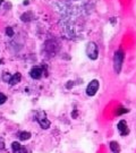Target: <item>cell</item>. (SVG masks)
Segmentation results:
<instances>
[{"mask_svg": "<svg viewBox=\"0 0 136 153\" xmlns=\"http://www.w3.org/2000/svg\"><path fill=\"white\" fill-rule=\"evenodd\" d=\"M124 58H125V53L124 51L118 50L115 52V56H114V69L117 74L120 73L122 67V62H124Z\"/></svg>", "mask_w": 136, "mask_h": 153, "instance_id": "6da1fadb", "label": "cell"}, {"mask_svg": "<svg viewBox=\"0 0 136 153\" xmlns=\"http://www.w3.org/2000/svg\"><path fill=\"white\" fill-rule=\"evenodd\" d=\"M86 56L91 60H95L99 57V49H98V45L94 43V42H89L86 44Z\"/></svg>", "mask_w": 136, "mask_h": 153, "instance_id": "7a4b0ae2", "label": "cell"}, {"mask_svg": "<svg viewBox=\"0 0 136 153\" xmlns=\"http://www.w3.org/2000/svg\"><path fill=\"white\" fill-rule=\"evenodd\" d=\"M99 86H100V83L98 80H91L86 88V94L89 96H93V95L96 94L98 90H99Z\"/></svg>", "mask_w": 136, "mask_h": 153, "instance_id": "3957f363", "label": "cell"}, {"mask_svg": "<svg viewBox=\"0 0 136 153\" xmlns=\"http://www.w3.org/2000/svg\"><path fill=\"white\" fill-rule=\"evenodd\" d=\"M45 50L50 53L53 52H57L59 50V43H58L56 40H48L45 42Z\"/></svg>", "mask_w": 136, "mask_h": 153, "instance_id": "277c9868", "label": "cell"}, {"mask_svg": "<svg viewBox=\"0 0 136 153\" xmlns=\"http://www.w3.org/2000/svg\"><path fill=\"white\" fill-rule=\"evenodd\" d=\"M117 128H118V131L120 133V135L122 136H126V135H128L129 134V129H128V126H127V121L126 120H120L118 125H117Z\"/></svg>", "mask_w": 136, "mask_h": 153, "instance_id": "5b68a950", "label": "cell"}, {"mask_svg": "<svg viewBox=\"0 0 136 153\" xmlns=\"http://www.w3.org/2000/svg\"><path fill=\"white\" fill-rule=\"evenodd\" d=\"M42 74H43V70L40 66H34V67L31 69V72H30V75H31V77H32L33 80H40V78L42 77Z\"/></svg>", "mask_w": 136, "mask_h": 153, "instance_id": "8992f818", "label": "cell"}, {"mask_svg": "<svg viewBox=\"0 0 136 153\" xmlns=\"http://www.w3.org/2000/svg\"><path fill=\"white\" fill-rule=\"evenodd\" d=\"M40 115H41V116L37 117V121H39V124L41 125V127H42L43 129L49 128V127H50V121L48 120V118H47V116H45V113H44V112H41Z\"/></svg>", "mask_w": 136, "mask_h": 153, "instance_id": "52a82bcc", "label": "cell"}, {"mask_svg": "<svg viewBox=\"0 0 136 153\" xmlns=\"http://www.w3.org/2000/svg\"><path fill=\"white\" fill-rule=\"evenodd\" d=\"M22 80V75L19 73H15L13 76H12V78L9 80V84L10 85H15V84H17V83H19Z\"/></svg>", "mask_w": 136, "mask_h": 153, "instance_id": "ba28073f", "label": "cell"}, {"mask_svg": "<svg viewBox=\"0 0 136 153\" xmlns=\"http://www.w3.org/2000/svg\"><path fill=\"white\" fill-rule=\"evenodd\" d=\"M33 17H34V14L32 11H27V13H24V14L22 15L21 19L23 22H30V21L33 19Z\"/></svg>", "mask_w": 136, "mask_h": 153, "instance_id": "9c48e42d", "label": "cell"}, {"mask_svg": "<svg viewBox=\"0 0 136 153\" xmlns=\"http://www.w3.org/2000/svg\"><path fill=\"white\" fill-rule=\"evenodd\" d=\"M110 150L112 151V152H119V144L115 142V141H112V142H110Z\"/></svg>", "mask_w": 136, "mask_h": 153, "instance_id": "30bf717a", "label": "cell"}, {"mask_svg": "<svg viewBox=\"0 0 136 153\" xmlns=\"http://www.w3.org/2000/svg\"><path fill=\"white\" fill-rule=\"evenodd\" d=\"M12 149H13V152L14 153H18L19 151H21L22 145L18 143V142H13V144H12Z\"/></svg>", "mask_w": 136, "mask_h": 153, "instance_id": "8fae6325", "label": "cell"}, {"mask_svg": "<svg viewBox=\"0 0 136 153\" xmlns=\"http://www.w3.org/2000/svg\"><path fill=\"white\" fill-rule=\"evenodd\" d=\"M29 139H31V133L30 131H22L19 134V139H22V141H26Z\"/></svg>", "mask_w": 136, "mask_h": 153, "instance_id": "7c38bea8", "label": "cell"}, {"mask_svg": "<svg viewBox=\"0 0 136 153\" xmlns=\"http://www.w3.org/2000/svg\"><path fill=\"white\" fill-rule=\"evenodd\" d=\"M6 101H7V96L4 94V93L0 92V104H4Z\"/></svg>", "mask_w": 136, "mask_h": 153, "instance_id": "4fadbf2b", "label": "cell"}, {"mask_svg": "<svg viewBox=\"0 0 136 153\" xmlns=\"http://www.w3.org/2000/svg\"><path fill=\"white\" fill-rule=\"evenodd\" d=\"M125 112H128V109H125V108L120 107V108H118V110H117V115H118V116H119V115H122V113H125Z\"/></svg>", "mask_w": 136, "mask_h": 153, "instance_id": "5bb4252c", "label": "cell"}, {"mask_svg": "<svg viewBox=\"0 0 136 153\" xmlns=\"http://www.w3.org/2000/svg\"><path fill=\"white\" fill-rule=\"evenodd\" d=\"M6 34H7L8 37H13L14 35V29H12V27H7L6 29Z\"/></svg>", "mask_w": 136, "mask_h": 153, "instance_id": "9a60e30c", "label": "cell"}, {"mask_svg": "<svg viewBox=\"0 0 136 153\" xmlns=\"http://www.w3.org/2000/svg\"><path fill=\"white\" fill-rule=\"evenodd\" d=\"M18 153H27V150H26V147H24V146H22L21 151Z\"/></svg>", "mask_w": 136, "mask_h": 153, "instance_id": "2e32d148", "label": "cell"}, {"mask_svg": "<svg viewBox=\"0 0 136 153\" xmlns=\"http://www.w3.org/2000/svg\"><path fill=\"white\" fill-rule=\"evenodd\" d=\"M114 153H118V152H114Z\"/></svg>", "mask_w": 136, "mask_h": 153, "instance_id": "e0dca14e", "label": "cell"}]
</instances>
